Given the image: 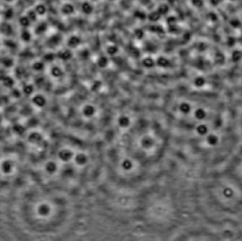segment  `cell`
<instances>
[{"mask_svg": "<svg viewBox=\"0 0 242 241\" xmlns=\"http://www.w3.org/2000/svg\"><path fill=\"white\" fill-rule=\"evenodd\" d=\"M76 9L72 3L65 2L60 7V13L65 16H69L75 13Z\"/></svg>", "mask_w": 242, "mask_h": 241, "instance_id": "4", "label": "cell"}, {"mask_svg": "<svg viewBox=\"0 0 242 241\" xmlns=\"http://www.w3.org/2000/svg\"><path fill=\"white\" fill-rule=\"evenodd\" d=\"M108 65V59L105 56H101L98 60V65L99 67L104 68Z\"/></svg>", "mask_w": 242, "mask_h": 241, "instance_id": "10", "label": "cell"}, {"mask_svg": "<svg viewBox=\"0 0 242 241\" xmlns=\"http://www.w3.org/2000/svg\"><path fill=\"white\" fill-rule=\"evenodd\" d=\"M142 63L143 67L147 69H152L156 66V62H155V60L150 57H144V59L142 60Z\"/></svg>", "mask_w": 242, "mask_h": 241, "instance_id": "8", "label": "cell"}, {"mask_svg": "<svg viewBox=\"0 0 242 241\" xmlns=\"http://www.w3.org/2000/svg\"><path fill=\"white\" fill-rule=\"evenodd\" d=\"M50 74L54 79H60L65 76V70L60 65L53 64L50 68Z\"/></svg>", "mask_w": 242, "mask_h": 241, "instance_id": "3", "label": "cell"}, {"mask_svg": "<svg viewBox=\"0 0 242 241\" xmlns=\"http://www.w3.org/2000/svg\"><path fill=\"white\" fill-rule=\"evenodd\" d=\"M156 65L160 68H168L171 65V62L169 59L164 56H160L155 60Z\"/></svg>", "mask_w": 242, "mask_h": 241, "instance_id": "6", "label": "cell"}, {"mask_svg": "<svg viewBox=\"0 0 242 241\" xmlns=\"http://www.w3.org/2000/svg\"><path fill=\"white\" fill-rule=\"evenodd\" d=\"M175 149L194 158H208L231 139L228 108L193 96H176L158 106Z\"/></svg>", "mask_w": 242, "mask_h": 241, "instance_id": "2", "label": "cell"}, {"mask_svg": "<svg viewBox=\"0 0 242 241\" xmlns=\"http://www.w3.org/2000/svg\"><path fill=\"white\" fill-rule=\"evenodd\" d=\"M58 57L60 59L63 60H68L72 57V53L70 50L60 51Z\"/></svg>", "mask_w": 242, "mask_h": 241, "instance_id": "9", "label": "cell"}, {"mask_svg": "<svg viewBox=\"0 0 242 241\" xmlns=\"http://www.w3.org/2000/svg\"><path fill=\"white\" fill-rule=\"evenodd\" d=\"M2 1L4 4H7V5H11V4H15V3H16L18 0H2Z\"/></svg>", "mask_w": 242, "mask_h": 241, "instance_id": "13", "label": "cell"}, {"mask_svg": "<svg viewBox=\"0 0 242 241\" xmlns=\"http://www.w3.org/2000/svg\"><path fill=\"white\" fill-rule=\"evenodd\" d=\"M102 149V184L127 197L158 183L175 151L157 106H118Z\"/></svg>", "mask_w": 242, "mask_h": 241, "instance_id": "1", "label": "cell"}, {"mask_svg": "<svg viewBox=\"0 0 242 241\" xmlns=\"http://www.w3.org/2000/svg\"><path fill=\"white\" fill-rule=\"evenodd\" d=\"M109 1H115V0H108Z\"/></svg>", "mask_w": 242, "mask_h": 241, "instance_id": "14", "label": "cell"}, {"mask_svg": "<svg viewBox=\"0 0 242 241\" xmlns=\"http://www.w3.org/2000/svg\"><path fill=\"white\" fill-rule=\"evenodd\" d=\"M98 1V0H91V1Z\"/></svg>", "mask_w": 242, "mask_h": 241, "instance_id": "15", "label": "cell"}, {"mask_svg": "<svg viewBox=\"0 0 242 241\" xmlns=\"http://www.w3.org/2000/svg\"><path fill=\"white\" fill-rule=\"evenodd\" d=\"M119 51V48L115 45H109L106 49V52L110 56L116 55Z\"/></svg>", "mask_w": 242, "mask_h": 241, "instance_id": "11", "label": "cell"}, {"mask_svg": "<svg viewBox=\"0 0 242 241\" xmlns=\"http://www.w3.org/2000/svg\"><path fill=\"white\" fill-rule=\"evenodd\" d=\"M81 11L86 15L91 14L94 11V7L89 1H84L81 5Z\"/></svg>", "mask_w": 242, "mask_h": 241, "instance_id": "7", "label": "cell"}, {"mask_svg": "<svg viewBox=\"0 0 242 241\" xmlns=\"http://www.w3.org/2000/svg\"><path fill=\"white\" fill-rule=\"evenodd\" d=\"M167 11H168V6H167V5H162V6H159V8L157 11H158L161 15H162L167 13Z\"/></svg>", "mask_w": 242, "mask_h": 241, "instance_id": "12", "label": "cell"}, {"mask_svg": "<svg viewBox=\"0 0 242 241\" xmlns=\"http://www.w3.org/2000/svg\"><path fill=\"white\" fill-rule=\"evenodd\" d=\"M82 44V39L79 35H72L67 40V47L70 49H75Z\"/></svg>", "mask_w": 242, "mask_h": 241, "instance_id": "5", "label": "cell"}]
</instances>
